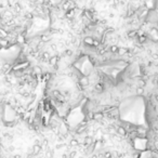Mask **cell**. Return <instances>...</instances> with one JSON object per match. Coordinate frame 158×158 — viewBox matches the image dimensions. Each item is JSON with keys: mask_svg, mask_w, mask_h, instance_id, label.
I'll return each instance as SVG.
<instances>
[{"mask_svg": "<svg viewBox=\"0 0 158 158\" xmlns=\"http://www.w3.org/2000/svg\"><path fill=\"white\" fill-rule=\"evenodd\" d=\"M93 40H94V38H93L92 36H87V37L83 38V45L86 47H92Z\"/></svg>", "mask_w": 158, "mask_h": 158, "instance_id": "277c9868", "label": "cell"}, {"mask_svg": "<svg viewBox=\"0 0 158 158\" xmlns=\"http://www.w3.org/2000/svg\"><path fill=\"white\" fill-rule=\"evenodd\" d=\"M59 62H60V60H59V56L57 55H53V56H51L50 57V60H49V65L50 66H52L53 68H57V65H59Z\"/></svg>", "mask_w": 158, "mask_h": 158, "instance_id": "6da1fadb", "label": "cell"}, {"mask_svg": "<svg viewBox=\"0 0 158 158\" xmlns=\"http://www.w3.org/2000/svg\"><path fill=\"white\" fill-rule=\"evenodd\" d=\"M69 145H70V147L78 146V145H79V142H78L77 139H71V140L69 141Z\"/></svg>", "mask_w": 158, "mask_h": 158, "instance_id": "ba28073f", "label": "cell"}, {"mask_svg": "<svg viewBox=\"0 0 158 158\" xmlns=\"http://www.w3.org/2000/svg\"><path fill=\"white\" fill-rule=\"evenodd\" d=\"M79 83L81 84V87H88L89 83H90V78L88 76H82L81 78H79Z\"/></svg>", "mask_w": 158, "mask_h": 158, "instance_id": "7a4b0ae2", "label": "cell"}, {"mask_svg": "<svg viewBox=\"0 0 158 158\" xmlns=\"http://www.w3.org/2000/svg\"><path fill=\"white\" fill-rule=\"evenodd\" d=\"M0 20H1V15H0Z\"/></svg>", "mask_w": 158, "mask_h": 158, "instance_id": "9a60e30c", "label": "cell"}, {"mask_svg": "<svg viewBox=\"0 0 158 158\" xmlns=\"http://www.w3.org/2000/svg\"><path fill=\"white\" fill-rule=\"evenodd\" d=\"M41 145L40 144H35L34 146H33V153H34V156H36V155H38L40 152H41Z\"/></svg>", "mask_w": 158, "mask_h": 158, "instance_id": "8992f818", "label": "cell"}, {"mask_svg": "<svg viewBox=\"0 0 158 158\" xmlns=\"http://www.w3.org/2000/svg\"><path fill=\"white\" fill-rule=\"evenodd\" d=\"M64 53H65V55H66V56H71L74 52H73V50H66V51L64 52Z\"/></svg>", "mask_w": 158, "mask_h": 158, "instance_id": "30bf717a", "label": "cell"}, {"mask_svg": "<svg viewBox=\"0 0 158 158\" xmlns=\"http://www.w3.org/2000/svg\"><path fill=\"white\" fill-rule=\"evenodd\" d=\"M143 93H144V88H141V87H136L135 88V94H136V96L143 95Z\"/></svg>", "mask_w": 158, "mask_h": 158, "instance_id": "52a82bcc", "label": "cell"}, {"mask_svg": "<svg viewBox=\"0 0 158 158\" xmlns=\"http://www.w3.org/2000/svg\"><path fill=\"white\" fill-rule=\"evenodd\" d=\"M131 1H132V2H136V1H138V0H131Z\"/></svg>", "mask_w": 158, "mask_h": 158, "instance_id": "4fadbf2b", "label": "cell"}, {"mask_svg": "<svg viewBox=\"0 0 158 158\" xmlns=\"http://www.w3.org/2000/svg\"><path fill=\"white\" fill-rule=\"evenodd\" d=\"M52 37H53V36H52L51 34H47V33H45V34L40 35L39 39H40L41 42H49V41H51Z\"/></svg>", "mask_w": 158, "mask_h": 158, "instance_id": "3957f363", "label": "cell"}, {"mask_svg": "<svg viewBox=\"0 0 158 158\" xmlns=\"http://www.w3.org/2000/svg\"><path fill=\"white\" fill-rule=\"evenodd\" d=\"M152 56L154 60H158V53H152Z\"/></svg>", "mask_w": 158, "mask_h": 158, "instance_id": "8fae6325", "label": "cell"}, {"mask_svg": "<svg viewBox=\"0 0 158 158\" xmlns=\"http://www.w3.org/2000/svg\"><path fill=\"white\" fill-rule=\"evenodd\" d=\"M29 158H36V156H32V157H29Z\"/></svg>", "mask_w": 158, "mask_h": 158, "instance_id": "5bb4252c", "label": "cell"}, {"mask_svg": "<svg viewBox=\"0 0 158 158\" xmlns=\"http://www.w3.org/2000/svg\"><path fill=\"white\" fill-rule=\"evenodd\" d=\"M117 134L120 136H126L128 134V132L126 130V128H124L123 126H119V127H117Z\"/></svg>", "mask_w": 158, "mask_h": 158, "instance_id": "5b68a950", "label": "cell"}, {"mask_svg": "<svg viewBox=\"0 0 158 158\" xmlns=\"http://www.w3.org/2000/svg\"><path fill=\"white\" fill-rule=\"evenodd\" d=\"M14 10H15V12H17V13H20L21 11H22V7H21V4L20 3H14Z\"/></svg>", "mask_w": 158, "mask_h": 158, "instance_id": "9c48e42d", "label": "cell"}, {"mask_svg": "<svg viewBox=\"0 0 158 158\" xmlns=\"http://www.w3.org/2000/svg\"><path fill=\"white\" fill-rule=\"evenodd\" d=\"M155 101L158 103V94H155Z\"/></svg>", "mask_w": 158, "mask_h": 158, "instance_id": "7c38bea8", "label": "cell"}]
</instances>
